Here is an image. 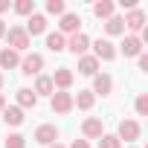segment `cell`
Masks as SVG:
<instances>
[{"label":"cell","instance_id":"obj_29","mask_svg":"<svg viewBox=\"0 0 148 148\" xmlns=\"http://www.w3.org/2000/svg\"><path fill=\"white\" fill-rule=\"evenodd\" d=\"M136 61H139V70H142V73H148V55L142 52V55H136Z\"/></svg>","mask_w":148,"mask_h":148},{"label":"cell","instance_id":"obj_5","mask_svg":"<svg viewBox=\"0 0 148 148\" xmlns=\"http://www.w3.org/2000/svg\"><path fill=\"white\" fill-rule=\"evenodd\" d=\"M67 49L73 52V55H87V49H90V38L84 35V32H76V35H70L67 38Z\"/></svg>","mask_w":148,"mask_h":148},{"label":"cell","instance_id":"obj_3","mask_svg":"<svg viewBox=\"0 0 148 148\" xmlns=\"http://www.w3.org/2000/svg\"><path fill=\"white\" fill-rule=\"evenodd\" d=\"M139 131H142V128H139L136 119H122V122H119V131H116V139H119V142H122V139H125V142H136V139H139Z\"/></svg>","mask_w":148,"mask_h":148},{"label":"cell","instance_id":"obj_24","mask_svg":"<svg viewBox=\"0 0 148 148\" xmlns=\"http://www.w3.org/2000/svg\"><path fill=\"white\" fill-rule=\"evenodd\" d=\"M15 12L18 15H35V0H18V3H15Z\"/></svg>","mask_w":148,"mask_h":148},{"label":"cell","instance_id":"obj_7","mask_svg":"<svg viewBox=\"0 0 148 148\" xmlns=\"http://www.w3.org/2000/svg\"><path fill=\"white\" fill-rule=\"evenodd\" d=\"M122 21H125V29H131V32H142V29H145V23H148V18H145V12H142V9H131Z\"/></svg>","mask_w":148,"mask_h":148},{"label":"cell","instance_id":"obj_12","mask_svg":"<svg viewBox=\"0 0 148 148\" xmlns=\"http://www.w3.org/2000/svg\"><path fill=\"white\" fill-rule=\"evenodd\" d=\"M52 87H58V90H67L70 84H73V79H76V76H73V70L70 67H58L55 73H52Z\"/></svg>","mask_w":148,"mask_h":148},{"label":"cell","instance_id":"obj_27","mask_svg":"<svg viewBox=\"0 0 148 148\" xmlns=\"http://www.w3.org/2000/svg\"><path fill=\"white\" fill-rule=\"evenodd\" d=\"M47 12L49 15H64L67 6H64V0H47Z\"/></svg>","mask_w":148,"mask_h":148},{"label":"cell","instance_id":"obj_10","mask_svg":"<svg viewBox=\"0 0 148 148\" xmlns=\"http://www.w3.org/2000/svg\"><path fill=\"white\" fill-rule=\"evenodd\" d=\"M113 90V79L108 76V73H96V76H93V96H108Z\"/></svg>","mask_w":148,"mask_h":148},{"label":"cell","instance_id":"obj_4","mask_svg":"<svg viewBox=\"0 0 148 148\" xmlns=\"http://www.w3.org/2000/svg\"><path fill=\"white\" fill-rule=\"evenodd\" d=\"M41 70H44V55L29 52V55L21 58V73L23 76H41Z\"/></svg>","mask_w":148,"mask_h":148},{"label":"cell","instance_id":"obj_35","mask_svg":"<svg viewBox=\"0 0 148 148\" xmlns=\"http://www.w3.org/2000/svg\"><path fill=\"white\" fill-rule=\"evenodd\" d=\"M49 148H64V145H61V142H55V145H49Z\"/></svg>","mask_w":148,"mask_h":148},{"label":"cell","instance_id":"obj_14","mask_svg":"<svg viewBox=\"0 0 148 148\" xmlns=\"http://www.w3.org/2000/svg\"><path fill=\"white\" fill-rule=\"evenodd\" d=\"M23 29H26V35H29V38H32V35H44V32H47V18L35 12V15H29V21H26V26H23Z\"/></svg>","mask_w":148,"mask_h":148},{"label":"cell","instance_id":"obj_21","mask_svg":"<svg viewBox=\"0 0 148 148\" xmlns=\"http://www.w3.org/2000/svg\"><path fill=\"white\" fill-rule=\"evenodd\" d=\"M23 110L18 108V105H12V108H3V122L6 125H23Z\"/></svg>","mask_w":148,"mask_h":148},{"label":"cell","instance_id":"obj_23","mask_svg":"<svg viewBox=\"0 0 148 148\" xmlns=\"http://www.w3.org/2000/svg\"><path fill=\"white\" fill-rule=\"evenodd\" d=\"M105 32H108V35H125V21H122V15L108 18V21H105Z\"/></svg>","mask_w":148,"mask_h":148},{"label":"cell","instance_id":"obj_32","mask_svg":"<svg viewBox=\"0 0 148 148\" xmlns=\"http://www.w3.org/2000/svg\"><path fill=\"white\" fill-rule=\"evenodd\" d=\"M3 108H6V96L0 93V113H3Z\"/></svg>","mask_w":148,"mask_h":148},{"label":"cell","instance_id":"obj_1","mask_svg":"<svg viewBox=\"0 0 148 148\" xmlns=\"http://www.w3.org/2000/svg\"><path fill=\"white\" fill-rule=\"evenodd\" d=\"M6 38H9V49H15V52H23V49H29V35H26V29L23 26H12V29H6Z\"/></svg>","mask_w":148,"mask_h":148},{"label":"cell","instance_id":"obj_18","mask_svg":"<svg viewBox=\"0 0 148 148\" xmlns=\"http://www.w3.org/2000/svg\"><path fill=\"white\" fill-rule=\"evenodd\" d=\"M47 49H49V52H64V49H67V38H64L61 32H49V35H47Z\"/></svg>","mask_w":148,"mask_h":148},{"label":"cell","instance_id":"obj_20","mask_svg":"<svg viewBox=\"0 0 148 148\" xmlns=\"http://www.w3.org/2000/svg\"><path fill=\"white\" fill-rule=\"evenodd\" d=\"M35 105H38V96H35L29 87H21V90H18V108L26 110V108H35Z\"/></svg>","mask_w":148,"mask_h":148},{"label":"cell","instance_id":"obj_17","mask_svg":"<svg viewBox=\"0 0 148 148\" xmlns=\"http://www.w3.org/2000/svg\"><path fill=\"white\" fill-rule=\"evenodd\" d=\"M96 105V96L90 90H79V96H73V108H82V110H90Z\"/></svg>","mask_w":148,"mask_h":148},{"label":"cell","instance_id":"obj_9","mask_svg":"<svg viewBox=\"0 0 148 148\" xmlns=\"http://www.w3.org/2000/svg\"><path fill=\"white\" fill-rule=\"evenodd\" d=\"M82 134H84V139H99V136L105 134V125H102V119H99V116H90V119H84V122H82Z\"/></svg>","mask_w":148,"mask_h":148},{"label":"cell","instance_id":"obj_6","mask_svg":"<svg viewBox=\"0 0 148 148\" xmlns=\"http://www.w3.org/2000/svg\"><path fill=\"white\" fill-rule=\"evenodd\" d=\"M79 26H82V18L76 12H64L61 15V23H58V32L61 35H76V32H82Z\"/></svg>","mask_w":148,"mask_h":148},{"label":"cell","instance_id":"obj_19","mask_svg":"<svg viewBox=\"0 0 148 148\" xmlns=\"http://www.w3.org/2000/svg\"><path fill=\"white\" fill-rule=\"evenodd\" d=\"M35 96H52L55 93V87H52V79L49 76H38L35 79V90H32Z\"/></svg>","mask_w":148,"mask_h":148},{"label":"cell","instance_id":"obj_22","mask_svg":"<svg viewBox=\"0 0 148 148\" xmlns=\"http://www.w3.org/2000/svg\"><path fill=\"white\" fill-rule=\"evenodd\" d=\"M113 12H116V6L110 3V0H99V3H93V15H96V18H102V21L113 18Z\"/></svg>","mask_w":148,"mask_h":148},{"label":"cell","instance_id":"obj_34","mask_svg":"<svg viewBox=\"0 0 148 148\" xmlns=\"http://www.w3.org/2000/svg\"><path fill=\"white\" fill-rule=\"evenodd\" d=\"M3 84H6V76H3V73H0V90H3Z\"/></svg>","mask_w":148,"mask_h":148},{"label":"cell","instance_id":"obj_25","mask_svg":"<svg viewBox=\"0 0 148 148\" xmlns=\"http://www.w3.org/2000/svg\"><path fill=\"white\" fill-rule=\"evenodd\" d=\"M99 148H122V142L116 139V134H102L99 136Z\"/></svg>","mask_w":148,"mask_h":148},{"label":"cell","instance_id":"obj_11","mask_svg":"<svg viewBox=\"0 0 148 148\" xmlns=\"http://www.w3.org/2000/svg\"><path fill=\"white\" fill-rule=\"evenodd\" d=\"M35 142H41V145H55V142H58V128H55V125H38Z\"/></svg>","mask_w":148,"mask_h":148},{"label":"cell","instance_id":"obj_15","mask_svg":"<svg viewBox=\"0 0 148 148\" xmlns=\"http://www.w3.org/2000/svg\"><path fill=\"white\" fill-rule=\"evenodd\" d=\"M0 67L3 70H15V67H21V52H15V49H0Z\"/></svg>","mask_w":148,"mask_h":148},{"label":"cell","instance_id":"obj_2","mask_svg":"<svg viewBox=\"0 0 148 148\" xmlns=\"http://www.w3.org/2000/svg\"><path fill=\"white\" fill-rule=\"evenodd\" d=\"M90 47H93V58H96V61H113V58H116V47H113L110 38L90 41Z\"/></svg>","mask_w":148,"mask_h":148},{"label":"cell","instance_id":"obj_26","mask_svg":"<svg viewBox=\"0 0 148 148\" xmlns=\"http://www.w3.org/2000/svg\"><path fill=\"white\" fill-rule=\"evenodd\" d=\"M6 148H26V136H21V134H9V136H6Z\"/></svg>","mask_w":148,"mask_h":148},{"label":"cell","instance_id":"obj_33","mask_svg":"<svg viewBox=\"0 0 148 148\" xmlns=\"http://www.w3.org/2000/svg\"><path fill=\"white\" fill-rule=\"evenodd\" d=\"M3 35H6V23H3V21H0V38H3Z\"/></svg>","mask_w":148,"mask_h":148},{"label":"cell","instance_id":"obj_28","mask_svg":"<svg viewBox=\"0 0 148 148\" xmlns=\"http://www.w3.org/2000/svg\"><path fill=\"white\" fill-rule=\"evenodd\" d=\"M134 108H136V113H139V116H148V96H145V93H139V96H136V102H134Z\"/></svg>","mask_w":148,"mask_h":148},{"label":"cell","instance_id":"obj_8","mask_svg":"<svg viewBox=\"0 0 148 148\" xmlns=\"http://www.w3.org/2000/svg\"><path fill=\"white\" fill-rule=\"evenodd\" d=\"M52 110H55V113H70V110H73V93L55 90V93H52Z\"/></svg>","mask_w":148,"mask_h":148},{"label":"cell","instance_id":"obj_13","mask_svg":"<svg viewBox=\"0 0 148 148\" xmlns=\"http://www.w3.org/2000/svg\"><path fill=\"white\" fill-rule=\"evenodd\" d=\"M122 55L125 58H136V55H142V41L136 38V35H125V41H122Z\"/></svg>","mask_w":148,"mask_h":148},{"label":"cell","instance_id":"obj_36","mask_svg":"<svg viewBox=\"0 0 148 148\" xmlns=\"http://www.w3.org/2000/svg\"><path fill=\"white\" fill-rule=\"evenodd\" d=\"M131 148H134V145H131Z\"/></svg>","mask_w":148,"mask_h":148},{"label":"cell","instance_id":"obj_16","mask_svg":"<svg viewBox=\"0 0 148 148\" xmlns=\"http://www.w3.org/2000/svg\"><path fill=\"white\" fill-rule=\"evenodd\" d=\"M79 73H82V76H96V73H99V61L93 55H82L79 58Z\"/></svg>","mask_w":148,"mask_h":148},{"label":"cell","instance_id":"obj_31","mask_svg":"<svg viewBox=\"0 0 148 148\" xmlns=\"http://www.w3.org/2000/svg\"><path fill=\"white\" fill-rule=\"evenodd\" d=\"M3 12H9V0H0V15Z\"/></svg>","mask_w":148,"mask_h":148},{"label":"cell","instance_id":"obj_30","mask_svg":"<svg viewBox=\"0 0 148 148\" xmlns=\"http://www.w3.org/2000/svg\"><path fill=\"white\" fill-rule=\"evenodd\" d=\"M70 148H90V142H87V139H76V142H73Z\"/></svg>","mask_w":148,"mask_h":148}]
</instances>
